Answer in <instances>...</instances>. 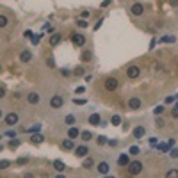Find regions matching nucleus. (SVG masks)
<instances>
[{
	"instance_id": "5701e85b",
	"label": "nucleus",
	"mask_w": 178,
	"mask_h": 178,
	"mask_svg": "<svg viewBox=\"0 0 178 178\" xmlns=\"http://www.w3.org/2000/svg\"><path fill=\"white\" fill-rule=\"evenodd\" d=\"M166 178H178V169H169L166 173Z\"/></svg>"
},
{
	"instance_id": "c03bdc74",
	"label": "nucleus",
	"mask_w": 178,
	"mask_h": 178,
	"mask_svg": "<svg viewBox=\"0 0 178 178\" xmlns=\"http://www.w3.org/2000/svg\"><path fill=\"white\" fill-rule=\"evenodd\" d=\"M107 144L114 148V146H118V141H116V139H109V143H107Z\"/></svg>"
},
{
	"instance_id": "37998d69",
	"label": "nucleus",
	"mask_w": 178,
	"mask_h": 178,
	"mask_svg": "<svg viewBox=\"0 0 178 178\" xmlns=\"http://www.w3.org/2000/svg\"><path fill=\"white\" fill-rule=\"evenodd\" d=\"M157 148H159L160 151H169V146H167V144H159Z\"/></svg>"
},
{
	"instance_id": "4d7b16f0",
	"label": "nucleus",
	"mask_w": 178,
	"mask_h": 178,
	"mask_svg": "<svg viewBox=\"0 0 178 178\" xmlns=\"http://www.w3.org/2000/svg\"><path fill=\"white\" fill-rule=\"evenodd\" d=\"M23 178H34V176H32V174H30V173H27V174H25V176H23Z\"/></svg>"
},
{
	"instance_id": "0eeeda50",
	"label": "nucleus",
	"mask_w": 178,
	"mask_h": 178,
	"mask_svg": "<svg viewBox=\"0 0 178 178\" xmlns=\"http://www.w3.org/2000/svg\"><path fill=\"white\" fill-rule=\"evenodd\" d=\"M4 121H6V125H16V123H18V114H16V112H9V114L4 118Z\"/></svg>"
},
{
	"instance_id": "a211bd4d",
	"label": "nucleus",
	"mask_w": 178,
	"mask_h": 178,
	"mask_svg": "<svg viewBox=\"0 0 178 178\" xmlns=\"http://www.w3.org/2000/svg\"><path fill=\"white\" fill-rule=\"evenodd\" d=\"M80 134H78V130L75 128V126H70V130H68V139H75V137H78Z\"/></svg>"
},
{
	"instance_id": "f704fd0d",
	"label": "nucleus",
	"mask_w": 178,
	"mask_h": 178,
	"mask_svg": "<svg viewBox=\"0 0 178 178\" xmlns=\"http://www.w3.org/2000/svg\"><path fill=\"white\" fill-rule=\"evenodd\" d=\"M176 100H178V95H176V96H167V98H166V103H174Z\"/></svg>"
},
{
	"instance_id": "2f4dec72",
	"label": "nucleus",
	"mask_w": 178,
	"mask_h": 178,
	"mask_svg": "<svg viewBox=\"0 0 178 178\" xmlns=\"http://www.w3.org/2000/svg\"><path fill=\"white\" fill-rule=\"evenodd\" d=\"M128 151H130V153H128V155H139V151H141V150H139V148H137V146H132V148H130V150H128Z\"/></svg>"
},
{
	"instance_id": "cd10ccee",
	"label": "nucleus",
	"mask_w": 178,
	"mask_h": 178,
	"mask_svg": "<svg viewBox=\"0 0 178 178\" xmlns=\"http://www.w3.org/2000/svg\"><path fill=\"white\" fill-rule=\"evenodd\" d=\"M0 27H7V16L0 14Z\"/></svg>"
},
{
	"instance_id": "4be33fe9",
	"label": "nucleus",
	"mask_w": 178,
	"mask_h": 178,
	"mask_svg": "<svg viewBox=\"0 0 178 178\" xmlns=\"http://www.w3.org/2000/svg\"><path fill=\"white\" fill-rule=\"evenodd\" d=\"M29 134H39V130H41V125H32L30 128H25Z\"/></svg>"
},
{
	"instance_id": "864d4df0",
	"label": "nucleus",
	"mask_w": 178,
	"mask_h": 178,
	"mask_svg": "<svg viewBox=\"0 0 178 178\" xmlns=\"http://www.w3.org/2000/svg\"><path fill=\"white\" fill-rule=\"evenodd\" d=\"M167 146L173 148V146H174V139H169V141H167Z\"/></svg>"
},
{
	"instance_id": "aec40b11",
	"label": "nucleus",
	"mask_w": 178,
	"mask_h": 178,
	"mask_svg": "<svg viewBox=\"0 0 178 178\" xmlns=\"http://www.w3.org/2000/svg\"><path fill=\"white\" fill-rule=\"evenodd\" d=\"M82 166H84L85 169H91V167L95 166V160H93L91 157H85V159H84V164H82Z\"/></svg>"
},
{
	"instance_id": "6e6552de",
	"label": "nucleus",
	"mask_w": 178,
	"mask_h": 178,
	"mask_svg": "<svg viewBox=\"0 0 178 178\" xmlns=\"http://www.w3.org/2000/svg\"><path fill=\"white\" fill-rule=\"evenodd\" d=\"M146 136V128L144 126H136V128H134V137H136V139H143Z\"/></svg>"
},
{
	"instance_id": "72a5a7b5",
	"label": "nucleus",
	"mask_w": 178,
	"mask_h": 178,
	"mask_svg": "<svg viewBox=\"0 0 178 178\" xmlns=\"http://www.w3.org/2000/svg\"><path fill=\"white\" fill-rule=\"evenodd\" d=\"M27 162H29V159H25V157H21V159H18V160H16V164H18V166H25Z\"/></svg>"
},
{
	"instance_id": "f3484780",
	"label": "nucleus",
	"mask_w": 178,
	"mask_h": 178,
	"mask_svg": "<svg viewBox=\"0 0 178 178\" xmlns=\"http://www.w3.org/2000/svg\"><path fill=\"white\" fill-rule=\"evenodd\" d=\"M27 100H29V103H32V105H36V103L39 102V95H37V93H29V96H27Z\"/></svg>"
},
{
	"instance_id": "39448f33",
	"label": "nucleus",
	"mask_w": 178,
	"mask_h": 178,
	"mask_svg": "<svg viewBox=\"0 0 178 178\" xmlns=\"http://www.w3.org/2000/svg\"><path fill=\"white\" fill-rule=\"evenodd\" d=\"M62 103H64V100H62V96H59V95L52 96V100H50L52 109H61V107H62Z\"/></svg>"
},
{
	"instance_id": "ea45409f",
	"label": "nucleus",
	"mask_w": 178,
	"mask_h": 178,
	"mask_svg": "<svg viewBox=\"0 0 178 178\" xmlns=\"http://www.w3.org/2000/svg\"><path fill=\"white\" fill-rule=\"evenodd\" d=\"M77 25H78L80 29H85V27H87V21H84V20H78V21H77Z\"/></svg>"
},
{
	"instance_id": "412c9836",
	"label": "nucleus",
	"mask_w": 178,
	"mask_h": 178,
	"mask_svg": "<svg viewBox=\"0 0 178 178\" xmlns=\"http://www.w3.org/2000/svg\"><path fill=\"white\" fill-rule=\"evenodd\" d=\"M59 41H61V36L59 34H52V37H50V44H52V47L59 44Z\"/></svg>"
},
{
	"instance_id": "c9c22d12",
	"label": "nucleus",
	"mask_w": 178,
	"mask_h": 178,
	"mask_svg": "<svg viewBox=\"0 0 178 178\" xmlns=\"http://www.w3.org/2000/svg\"><path fill=\"white\" fill-rule=\"evenodd\" d=\"M150 146H159V139L157 137H150Z\"/></svg>"
},
{
	"instance_id": "6ab92c4d",
	"label": "nucleus",
	"mask_w": 178,
	"mask_h": 178,
	"mask_svg": "<svg viewBox=\"0 0 178 178\" xmlns=\"http://www.w3.org/2000/svg\"><path fill=\"white\" fill-rule=\"evenodd\" d=\"M54 167H55V171H59V173H61V171H64V169H66V164H64L62 160H54Z\"/></svg>"
},
{
	"instance_id": "c756f323",
	"label": "nucleus",
	"mask_w": 178,
	"mask_h": 178,
	"mask_svg": "<svg viewBox=\"0 0 178 178\" xmlns=\"http://www.w3.org/2000/svg\"><path fill=\"white\" fill-rule=\"evenodd\" d=\"M160 41L162 43H174V36H164Z\"/></svg>"
},
{
	"instance_id": "dca6fc26",
	"label": "nucleus",
	"mask_w": 178,
	"mask_h": 178,
	"mask_svg": "<svg viewBox=\"0 0 178 178\" xmlns=\"http://www.w3.org/2000/svg\"><path fill=\"white\" fill-rule=\"evenodd\" d=\"M118 164H119V166H130V160H128V155H126V153L119 155V159H118Z\"/></svg>"
},
{
	"instance_id": "a19ab883",
	"label": "nucleus",
	"mask_w": 178,
	"mask_h": 178,
	"mask_svg": "<svg viewBox=\"0 0 178 178\" xmlns=\"http://www.w3.org/2000/svg\"><path fill=\"white\" fill-rule=\"evenodd\" d=\"M43 37V34H39V36H34L32 37V44H39V39Z\"/></svg>"
},
{
	"instance_id": "ddd939ff",
	"label": "nucleus",
	"mask_w": 178,
	"mask_h": 178,
	"mask_svg": "<svg viewBox=\"0 0 178 178\" xmlns=\"http://www.w3.org/2000/svg\"><path fill=\"white\" fill-rule=\"evenodd\" d=\"M96 169H98V173H100V174H107V173H109V169H110V166H109L107 162H100Z\"/></svg>"
},
{
	"instance_id": "79ce46f5",
	"label": "nucleus",
	"mask_w": 178,
	"mask_h": 178,
	"mask_svg": "<svg viewBox=\"0 0 178 178\" xmlns=\"http://www.w3.org/2000/svg\"><path fill=\"white\" fill-rule=\"evenodd\" d=\"M91 59V52H84L82 54V61H89Z\"/></svg>"
},
{
	"instance_id": "6e6d98bb",
	"label": "nucleus",
	"mask_w": 178,
	"mask_h": 178,
	"mask_svg": "<svg viewBox=\"0 0 178 178\" xmlns=\"http://www.w3.org/2000/svg\"><path fill=\"white\" fill-rule=\"evenodd\" d=\"M100 25H102V20H98V23L95 25V30H98V29H100Z\"/></svg>"
},
{
	"instance_id": "09e8293b",
	"label": "nucleus",
	"mask_w": 178,
	"mask_h": 178,
	"mask_svg": "<svg viewBox=\"0 0 178 178\" xmlns=\"http://www.w3.org/2000/svg\"><path fill=\"white\" fill-rule=\"evenodd\" d=\"M47 64H48V68H55V62H54V59H48V61H47Z\"/></svg>"
},
{
	"instance_id": "bb28decb",
	"label": "nucleus",
	"mask_w": 178,
	"mask_h": 178,
	"mask_svg": "<svg viewBox=\"0 0 178 178\" xmlns=\"http://www.w3.org/2000/svg\"><path fill=\"white\" fill-rule=\"evenodd\" d=\"M64 121H66V125H75V116L73 114H68L64 118Z\"/></svg>"
},
{
	"instance_id": "a878e982",
	"label": "nucleus",
	"mask_w": 178,
	"mask_h": 178,
	"mask_svg": "<svg viewBox=\"0 0 178 178\" xmlns=\"http://www.w3.org/2000/svg\"><path fill=\"white\" fill-rule=\"evenodd\" d=\"M80 137H82L84 141H89V139H91V137H93V134H91V132H89V130H85V132H82V134H80Z\"/></svg>"
},
{
	"instance_id": "5fc2aeb1",
	"label": "nucleus",
	"mask_w": 178,
	"mask_h": 178,
	"mask_svg": "<svg viewBox=\"0 0 178 178\" xmlns=\"http://www.w3.org/2000/svg\"><path fill=\"white\" fill-rule=\"evenodd\" d=\"M4 95H6V87L2 85V87H0V96H4Z\"/></svg>"
},
{
	"instance_id": "a18cd8bd",
	"label": "nucleus",
	"mask_w": 178,
	"mask_h": 178,
	"mask_svg": "<svg viewBox=\"0 0 178 178\" xmlns=\"http://www.w3.org/2000/svg\"><path fill=\"white\" fill-rule=\"evenodd\" d=\"M23 36H25V37H34V32H32V30H25Z\"/></svg>"
},
{
	"instance_id": "20e7f679",
	"label": "nucleus",
	"mask_w": 178,
	"mask_h": 178,
	"mask_svg": "<svg viewBox=\"0 0 178 178\" xmlns=\"http://www.w3.org/2000/svg\"><path fill=\"white\" fill-rule=\"evenodd\" d=\"M71 41H73L75 47H84V44H85V36H82V34H73V36H71Z\"/></svg>"
},
{
	"instance_id": "423d86ee",
	"label": "nucleus",
	"mask_w": 178,
	"mask_h": 178,
	"mask_svg": "<svg viewBox=\"0 0 178 178\" xmlns=\"http://www.w3.org/2000/svg\"><path fill=\"white\" fill-rule=\"evenodd\" d=\"M139 73H141V70L137 68V66H130V68L126 70V77H128V78H137Z\"/></svg>"
},
{
	"instance_id": "de8ad7c7",
	"label": "nucleus",
	"mask_w": 178,
	"mask_h": 178,
	"mask_svg": "<svg viewBox=\"0 0 178 178\" xmlns=\"http://www.w3.org/2000/svg\"><path fill=\"white\" fill-rule=\"evenodd\" d=\"M9 146H11V148H18V146H20V141H11Z\"/></svg>"
},
{
	"instance_id": "49530a36",
	"label": "nucleus",
	"mask_w": 178,
	"mask_h": 178,
	"mask_svg": "<svg viewBox=\"0 0 178 178\" xmlns=\"http://www.w3.org/2000/svg\"><path fill=\"white\" fill-rule=\"evenodd\" d=\"M73 73H75L77 77H80V75H84V70H82V68H77V70H75Z\"/></svg>"
},
{
	"instance_id": "bf43d9fd",
	"label": "nucleus",
	"mask_w": 178,
	"mask_h": 178,
	"mask_svg": "<svg viewBox=\"0 0 178 178\" xmlns=\"http://www.w3.org/2000/svg\"><path fill=\"white\" fill-rule=\"evenodd\" d=\"M105 178H114V176H105Z\"/></svg>"
},
{
	"instance_id": "4468645a",
	"label": "nucleus",
	"mask_w": 178,
	"mask_h": 178,
	"mask_svg": "<svg viewBox=\"0 0 178 178\" xmlns=\"http://www.w3.org/2000/svg\"><path fill=\"white\" fill-rule=\"evenodd\" d=\"M30 59H32V54H30L29 50H23V52L20 54V61H21V62H29Z\"/></svg>"
},
{
	"instance_id": "b1692460",
	"label": "nucleus",
	"mask_w": 178,
	"mask_h": 178,
	"mask_svg": "<svg viewBox=\"0 0 178 178\" xmlns=\"http://www.w3.org/2000/svg\"><path fill=\"white\" fill-rule=\"evenodd\" d=\"M119 123H121V118H119L118 114H114L112 118H110V125H114V126H118Z\"/></svg>"
},
{
	"instance_id": "7c9ffc66",
	"label": "nucleus",
	"mask_w": 178,
	"mask_h": 178,
	"mask_svg": "<svg viewBox=\"0 0 178 178\" xmlns=\"http://www.w3.org/2000/svg\"><path fill=\"white\" fill-rule=\"evenodd\" d=\"M73 103H75V105H85V103H87V100H84V98H75V100H73Z\"/></svg>"
},
{
	"instance_id": "4c0bfd02",
	"label": "nucleus",
	"mask_w": 178,
	"mask_h": 178,
	"mask_svg": "<svg viewBox=\"0 0 178 178\" xmlns=\"http://www.w3.org/2000/svg\"><path fill=\"white\" fill-rule=\"evenodd\" d=\"M169 155H171L173 159H178V148H173V150L169 151Z\"/></svg>"
},
{
	"instance_id": "603ef678",
	"label": "nucleus",
	"mask_w": 178,
	"mask_h": 178,
	"mask_svg": "<svg viewBox=\"0 0 178 178\" xmlns=\"http://www.w3.org/2000/svg\"><path fill=\"white\" fill-rule=\"evenodd\" d=\"M173 118L178 119V109H173Z\"/></svg>"
},
{
	"instance_id": "9d476101",
	"label": "nucleus",
	"mask_w": 178,
	"mask_h": 178,
	"mask_svg": "<svg viewBox=\"0 0 178 178\" xmlns=\"http://www.w3.org/2000/svg\"><path fill=\"white\" fill-rule=\"evenodd\" d=\"M141 105H143V103H141V100H139L137 96H134V98H130V100H128V107H130V109H134V110L139 109Z\"/></svg>"
},
{
	"instance_id": "7ed1b4c3",
	"label": "nucleus",
	"mask_w": 178,
	"mask_h": 178,
	"mask_svg": "<svg viewBox=\"0 0 178 178\" xmlns=\"http://www.w3.org/2000/svg\"><path fill=\"white\" fill-rule=\"evenodd\" d=\"M130 11H132V14L134 16H141L143 13H144V6L141 4V2H136L132 7H130Z\"/></svg>"
},
{
	"instance_id": "e433bc0d",
	"label": "nucleus",
	"mask_w": 178,
	"mask_h": 178,
	"mask_svg": "<svg viewBox=\"0 0 178 178\" xmlns=\"http://www.w3.org/2000/svg\"><path fill=\"white\" fill-rule=\"evenodd\" d=\"M9 164H11V162H9V160H6V159H4V160H0V167H2V169L9 167Z\"/></svg>"
},
{
	"instance_id": "f8f14e48",
	"label": "nucleus",
	"mask_w": 178,
	"mask_h": 178,
	"mask_svg": "<svg viewBox=\"0 0 178 178\" xmlns=\"http://www.w3.org/2000/svg\"><path fill=\"white\" fill-rule=\"evenodd\" d=\"M87 153H89L87 146H77V150H75V155H77V157H84V159H85Z\"/></svg>"
},
{
	"instance_id": "393cba45",
	"label": "nucleus",
	"mask_w": 178,
	"mask_h": 178,
	"mask_svg": "<svg viewBox=\"0 0 178 178\" xmlns=\"http://www.w3.org/2000/svg\"><path fill=\"white\" fill-rule=\"evenodd\" d=\"M96 143H98L100 146H103V144H107V143H109V139H107L105 136H98V137H96Z\"/></svg>"
},
{
	"instance_id": "58836bf2",
	"label": "nucleus",
	"mask_w": 178,
	"mask_h": 178,
	"mask_svg": "<svg viewBox=\"0 0 178 178\" xmlns=\"http://www.w3.org/2000/svg\"><path fill=\"white\" fill-rule=\"evenodd\" d=\"M4 136H6V137H16V132H14V130H7Z\"/></svg>"
},
{
	"instance_id": "8fccbe9b",
	"label": "nucleus",
	"mask_w": 178,
	"mask_h": 178,
	"mask_svg": "<svg viewBox=\"0 0 178 178\" xmlns=\"http://www.w3.org/2000/svg\"><path fill=\"white\" fill-rule=\"evenodd\" d=\"M80 18H82V20H87V18H89V11H84V13L80 14Z\"/></svg>"
},
{
	"instance_id": "f257e3e1",
	"label": "nucleus",
	"mask_w": 178,
	"mask_h": 178,
	"mask_svg": "<svg viewBox=\"0 0 178 178\" xmlns=\"http://www.w3.org/2000/svg\"><path fill=\"white\" fill-rule=\"evenodd\" d=\"M128 173H130L132 176H136V174L143 173V164H141V162H137V160L130 162V166H128Z\"/></svg>"
},
{
	"instance_id": "13d9d810",
	"label": "nucleus",
	"mask_w": 178,
	"mask_h": 178,
	"mask_svg": "<svg viewBox=\"0 0 178 178\" xmlns=\"http://www.w3.org/2000/svg\"><path fill=\"white\" fill-rule=\"evenodd\" d=\"M55 178H66V176H62V174H57V176H55Z\"/></svg>"
},
{
	"instance_id": "c85d7f7f",
	"label": "nucleus",
	"mask_w": 178,
	"mask_h": 178,
	"mask_svg": "<svg viewBox=\"0 0 178 178\" xmlns=\"http://www.w3.org/2000/svg\"><path fill=\"white\" fill-rule=\"evenodd\" d=\"M162 112H164V107H162V105H159V107L153 109V114H155V116H160Z\"/></svg>"
},
{
	"instance_id": "f03ea898",
	"label": "nucleus",
	"mask_w": 178,
	"mask_h": 178,
	"mask_svg": "<svg viewBox=\"0 0 178 178\" xmlns=\"http://www.w3.org/2000/svg\"><path fill=\"white\" fill-rule=\"evenodd\" d=\"M118 78H114V77H109L107 80H105V89L107 91H114V89H118Z\"/></svg>"
},
{
	"instance_id": "473e14b6",
	"label": "nucleus",
	"mask_w": 178,
	"mask_h": 178,
	"mask_svg": "<svg viewBox=\"0 0 178 178\" xmlns=\"http://www.w3.org/2000/svg\"><path fill=\"white\" fill-rule=\"evenodd\" d=\"M85 93V87L84 85H78L77 89H75V95H84Z\"/></svg>"
},
{
	"instance_id": "9b49d317",
	"label": "nucleus",
	"mask_w": 178,
	"mask_h": 178,
	"mask_svg": "<svg viewBox=\"0 0 178 178\" xmlns=\"http://www.w3.org/2000/svg\"><path fill=\"white\" fill-rule=\"evenodd\" d=\"M61 146H62V150H77L73 139H64V141L61 143Z\"/></svg>"
},
{
	"instance_id": "1a4fd4ad",
	"label": "nucleus",
	"mask_w": 178,
	"mask_h": 178,
	"mask_svg": "<svg viewBox=\"0 0 178 178\" xmlns=\"http://www.w3.org/2000/svg\"><path fill=\"white\" fill-rule=\"evenodd\" d=\"M100 123H102V118H100V114H91L89 116V125H93V126H100Z\"/></svg>"
},
{
	"instance_id": "052dcab7",
	"label": "nucleus",
	"mask_w": 178,
	"mask_h": 178,
	"mask_svg": "<svg viewBox=\"0 0 178 178\" xmlns=\"http://www.w3.org/2000/svg\"><path fill=\"white\" fill-rule=\"evenodd\" d=\"M174 109H178V102H176V107H174Z\"/></svg>"
},
{
	"instance_id": "3c124183",
	"label": "nucleus",
	"mask_w": 178,
	"mask_h": 178,
	"mask_svg": "<svg viewBox=\"0 0 178 178\" xmlns=\"http://www.w3.org/2000/svg\"><path fill=\"white\" fill-rule=\"evenodd\" d=\"M157 126H159V128H162V126H164V121H162V119H160V118H159V119H157Z\"/></svg>"
},
{
	"instance_id": "2eb2a0df",
	"label": "nucleus",
	"mask_w": 178,
	"mask_h": 178,
	"mask_svg": "<svg viewBox=\"0 0 178 178\" xmlns=\"http://www.w3.org/2000/svg\"><path fill=\"white\" fill-rule=\"evenodd\" d=\"M30 141H32L34 144H41V143L44 141V137L41 136V134H32V136H30Z\"/></svg>"
}]
</instances>
